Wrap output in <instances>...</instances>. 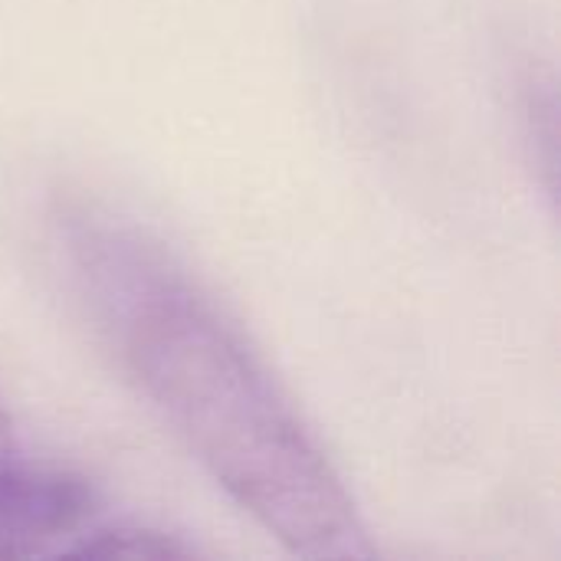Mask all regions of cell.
<instances>
[{
	"instance_id": "6da1fadb",
	"label": "cell",
	"mask_w": 561,
	"mask_h": 561,
	"mask_svg": "<svg viewBox=\"0 0 561 561\" xmlns=\"http://www.w3.org/2000/svg\"><path fill=\"white\" fill-rule=\"evenodd\" d=\"M56 250L118 368L243 513L299 559L375 556L345 480L293 398L171 250L95 204L62 207Z\"/></svg>"
},
{
	"instance_id": "7a4b0ae2",
	"label": "cell",
	"mask_w": 561,
	"mask_h": 561,
	"mask_svg": "<svg viewBox=\"0 0 561 561\" xmlns=\"http://www.w3.org/2000/svg\"><path fill=\"white\" fill-rule=\"evenodd\" d=\"M95 523V493L66 473L0 463V561L69 556Z\"/></svg>"
},
{
	"instance_id": "3957f363",
	"label": "cell",
	"mask_w": 561,
	"mask_h": 561,
	"mask_svg": "<svg viewBox=\"0 0 561 561\" xmlns=\"http://www.w3.org/2000/svg\"><path fill=\"white\" fill-rule=\"evenodd\" d=\"M13 450H16V434H13V421H10L3 398H0V463H10Z\"/></svg>"
}]
</instances>
